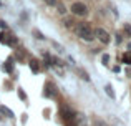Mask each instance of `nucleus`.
<instances>
[{
  "mask_svg": "<svg viewBox=\"0 0 131 126\" xmlns=\"http://www.w3.org/2000/svg\"><path fill=\"white\" fill-rule=\"evenodd\" d=\"M18 98H20L22 101H25V100H27V95L23 93V90H22V88H18Z\"/></svg>",
  "mask_w": 131,
  "mask_h": 126,
  "instance_id": "17",
  "label": "nucleus"
},
{
  "mask_svg": "<svg viewBox=\"0 0 131 126\" xmlns=\"http://www.w3.org/2000/svg\"><path fill=\"white\" fill-rule=\"evenodd\" d=\"M45 3H47L48 7H57V3H58V0H45Z\"/></svg>",
  "mask_w": 131,
  "mask_h": 126,
  "instance_id": "18",
  "label": "nucleus"
},
{
  "mask_svg": "<svg viewBox=\"0 0 131 126\" xmlns=\"http://www.w3.org/2000/svg\"><path fill=\"white\" fill-rule=\"evenodd\" d=\"M101 62H103V65H106V63L110 62V55H106V53H105V55L101 56Z\"/></svg>",
  "mask_w": 131,
  "mask_h": 126,
  "instance_id": "19",
  "label": "nucleus"
},
{
  "mask_svg": "<svg viewBox=\"0 0 131 126\" xmlns=\"http://www.w3.org/2000/svg\"><path fill=\"white\" fill-rule=\"evenodd\" d=\"M95 38H98L100 42L105 43V45L111 42V37H110V33L106 32L105 28H96V30H95Z\"/></svg>",
  "mask_w": 131,
  "mask_h": 126,
  "instance_id": "3",
  "label": "nucleus"
},
{
  "mask_svg": "<svg viewBox=\"0 0 131 126\" xmlns=\"http://www.w3.org/2000/svg\"><path fill=\"white\" fill-rule=\"evenodd\" d=\"M0 28H7V23L3 20H0Z\"/></svg>",
  "mask_w": 131,
  "mask_h": 126,
  "instance_id": "23",
  "label": "nucleus"
},
{
  "mask_svg": "<svg viewBox=\"0 0 131 126\" xmlns=\"http://www.w3.org/2000/svg\"><path fill=\"white\" fill-rule=\"evenodd\" d=\"M5 38H7V35H5V33H0V42H2V43H5Z\"/></svg>",
  "mask_w": 131,
  "mask_h": 126,
  "instance_id": "22",
  "label": "nucleus"
},
{
  "mask_svg": "<svg viewBox=\"0 0 131 126\" xmlns=\"http://www.w3.org/2000/svg\"><path fill=\"white\" fill-rule=\"evenodd\" d=\"M123 62L131 65V52H128V53H125V55H123Z\"/></svg>",
  "mask_w": 131,
  "mask_h": 126,
  "instance_id": "15",
  "label": "nucleus"
},
{
  "mask_svg": "<svg viewBox=\"0 0 131 126\" xmlns=\"http://www.w3.org/2000/svg\"><path fill=\"white\" fill-rule=\"evenodd\" d=\"M71 13L75 17H86L88 15V7L83 2H75L71 5Z\"/></svg>",
  "mask_w": 131,
  "mask_h": 126,
  "instance_id": "2",
  "label": "nucleus"
},
{
  "mask_svg": "<svg viewBox=\"0 0 131 126\" xmlns=\"http://www.w3.org/2000/svg\"><path fill=\"white\" fill-rule=\"evenodd\" d=\"M32 33H33V37H35V38H37V40H45V37H43V33H42V32H40V30H37V28H35V30H33V32H32Z\"/></svg>",
  "mask_w": 131,
  "mask_h": 126,
  "instance_id": "13",
  "label": "nucleus"
},
{
  "mask_svg": "<svg viewBox=\"0 0 131 126\" xmlns=\"http://www.w3.org/2000/svg\"><path fill=\"white\" fill-rule=\"evenodd\" d=\"M78 75L81 76V80H85V81H90V76H88V73L85 70H81V68H78Z\"/></svg>",
  "mask_w": 131,
  "mask_h": 126,
  "instance_id": "12",
  "label": "nucleus"
},
{
  "mask_svg": "<svg viewBox=\"0 0 131 126\" xmlns=\"http://www.w3.org/2000/svg\"><path fill=\"white\" fill-rule=\"evenodd\" d=\"M77 37L83 42H93L95 40V30L91 28L88 22H81L77 25Z\"/></svg>",
  "mask_w": 131,
  "mask_h": 126,
  "instance_id": "1",
  "label": "nucleus"
},
{
  "mask_svg": "<svg viewBox=\"0 0 131 126\" xmlns=\"http://www.w3.org/2000/svg\"><path fill=\"white\" fill-rule=\"evenodd\" d=\"M30 68H32V71H33V73H38V71H40L38 62H37V60H32V62H30Z\"/></svg>",
  "mask_w": 131,
  "mask_h": 126,
  "instance_id": "10",
  "label": "nucleus"
},
{
  "mask_svg": "<svg viewBox=\"0 0 131 126\" xmlns=\"http://www.w3.org/2000/svg\"><path fill=\"white\" fill-rule=\"evenodd\" d=\"M51 47H53V48L57 50L58 53H63V52H65V48H63V47H61L58 42H55V40H51Z\"/></svg>",
  "mask_w": 131,
  "mask_h": 126,
  "instance_id": "9",
  "label": "nucleus"
},
{
  "mask_svg": "<svg viewBox=\"0 0 131 126\" xmlns=\"http://www.w3.org/2000/svg\"><path fill=\"white\" fill-rule=\"evenodd\" d=\"M95 126H108V124H106L105 121H100V120H98V121L95 123Z\"/></svg>",
  "mask_w": 131,
  "mask_h": 126,
  "instance_id": "21",
  "label": "nucleus"
},
{
  "mask_svg": "<svg viewBox=\"0 0 131 126\" xmlns=\"http://www.w3.org/2000/svg\"><path fill=\"white\" fill-rule=\"evenodd\" d=\"M0 121H3V116H2V114H0Z\"/></svg>",
  "mask_w": 131,
  "mask_h": 126,
  "instance_id": "24",
  "label": "nucleus"
},
{
  "mask_svg": "<svg viewBox=\"0 0 131 126\" xmlns=\"http://www.w3.org/2000/svg\"><path fill=\"white\" fill-rule=\"evenodd\" d=\"M0 113L5 114L7 118H13V111H12V110H8L7 106H2V105H0Z\"/></svg>",
  "mask_w": 131,
  "mask_h": 126,
  "instance_id": "7",
  "label": "nucleus"
},
{
  "mask_svg": "<svg viewBox=\"0 0 131 126\" xmlns=\"http://www.w3.org/2000/svg\"><path fill=\"white\" fill-rule=\"evenodd\" d=\"M73 23H75V20L71 18V17H65V18L61 20V25H63L65 28H71V27H73Z\"/></svg>",
  "mask_w": 131,
  "mask_h": 126,
  "instance_id": "5",
  "label": "nucleus"
},
{
  "mask_svg": "<svg viewBox=\"0 0 131 126\" xmlns=\"http://www.w3.org/2000/svg\"><path fill=\"white\" fill-rule=\"evenodd\" d=\"M0 7H2V2H0Z\"/></svg>",
  "mask_w": 131,
  "mask_h": 126,
  "instance_id": "25",
  "label": "nucleus"
},
{
  "mask_svg": "<svg viewBox=\"0 0 131 126\" xmlns=\"http://www.w3.org/2000/svg\"><path fill=\"white\" fill-rule=\"evenodd\" d=\"M57 8H58V13H60V15H67V7L65 5H60V3H57Z\"/></svg>",
  "mask_w": 131,
  "mask_h": 126,
  "instance_id": "14",
  "label": "nucleus"
},
{
  "mask_svg": "<svg viewBox=\"0 0 131 126\" xmlns=\"http://www.w3.org/2000/svg\"><path fill=\"white\" fill-rule=\"evenodd\" d=\"M115 42H116V45H119V43L123 42V35H121V33H116V35H115Z\"/></svg>",
  "mask_w": 131,
  "mask_h": 126,
  "instance_id": "16",
  "label": "nucleus"
},
{
  "mask_svg": "<svg viewBox=\"0 0 131 126\" xmlns=\"http://www.w3.org/2000/svg\"><path fill=\"white\" fill-rule=\"evenodd\" d=\"M125 32L131 37V25H128V23H126V25H125Z\"/></svg>",
  "mask_w": 131,
  "mask_h": 126,
  "instance_id": "20",
  "label": "nucleus"
},
{
  "mask_svg": "<svg viewBox=\"0 0 131 126\" xmlns=\"http://www.w3.org/2000/svg\"><path fill=\"white\" fill-rule=\"evenodd\" d=\"M13 63H15V62H13V58H8V60H7V65H5V70L8 71V73H12V71H13Z\"/></svg>",
  "mask_w": 131,
  "mask_h": 126,
  "instance_id": "11",
  "label": "nucleus"
},
{
  "mask_svg": "<svg viewBox=\"0 0 131 126\" xmlns=\"http://www.w3.org/2000/svg\"><path fill=\"white\" fill-rule=\"evenodd\" d=\"M61 116H63V120L67 121H71V120H75V116H77V113H75L73 110H70L68 106H65V110H61Z\"/></svg>",
  "mask_w": 131,
  "mask_h": 126,
  "instance_id": "4",
  "label": "nucleus"
},
{
  "mask_svg": "<svg viewBox=\"0 0 131 126\" xmlns=\"http://www.w3.org/2000/svg\"><path fill=\"white\" fill-rule=\"evenodd\" d=\"M5 43L7 45H17V43H18V38L12 33V35H8V38H5Z\"/></svg>",
  "mask_w": 131,
  "mask_h": 126,
  "instance_id": "8",
  "label": "nucleus"
},
{
  "mask_svg": "<svg viewBox=\"0 0 131 126\" xmlns=\"http://www.w3.org/2000/svg\"><path fill=\"white\" fill-rule=\"evenodd\" d=\"M105 93L108 95V96L111 98V100H115V98H116L115 91H113V86H111V85H110V83H106V85H105Z\"/></svg>",
  "mask_w": 131,
  "mask_h": 126,
  "instance_id": "6",
  "label": "nucleus"
}]
</instances>
